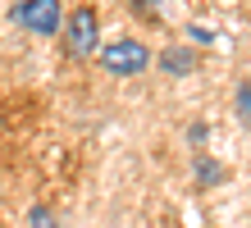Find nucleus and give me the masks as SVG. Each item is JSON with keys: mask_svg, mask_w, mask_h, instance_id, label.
Listing matches in <instances>:
<instances>
[{"mask_svg": "<svg viewBox=\"0 0 251 228\" xmlns=\"http://www.w3.org/2000/svg\"><path fill=\"white\" fill-rule=\"evenodd\" d=\"M60 27H64V55L69 59H92L100 51V14H96V5H73V14Z\"/></svg>", "mask_w": 251, "mask_h": 228, "instance_id": "obj_1", "label": "nucleus"}, {"mask_svg": "<svg viewBox=\"0 0 251 228\" xmlns=\"http://www.w3.org/2000/svg\"><path fill=\"white\" fill-rule=\"evenodd\" d=\"M100 69L114 73V78H137V73H146V64H151V51H146V41H132V37H119V41H105L96 51Z\"/></svg>", "mask_w": 251, "mask_h": 228, "instance_id": "obj_2", "label": "nucleus"}, {"mask_svg": "<svg viewBox=\"0 0 251 228\" xmlns=\"http://www.w3.org/2000/svg\"><path fill=\"white\" fill-rule=\"evenodd\" d=\"M14 19H19L27 32H37V37H55L60 23H64V5L60 0H23V5L14 9Z\"/></svg>", "mask_w": 251, "mask_h": 228, "instance_id": "obj_3", "label": "nucleus"}, {"mask_svg": "<svg viewBox=\"0 0 251 228\" xmlns=\"http://www.w3.org/2000/svg\"><path fill=\"white\" fill-rule=\"evenodd\" d=\"M160 69H165L169 78H183V73H192V69H197V55H192L187 46H169V51L160 55Z\"/></svg>", "mask_w": 251, "mask_h": 228, "instance_id": "obj_4", "label": "nucleus"}, {"mask_svg": "<svg viewBox=\"0 0 251 228\" xmlns=\"http://www.w3.org/2000/svg\"><path fill=\"white\" fill-rule=\"evenodd\" d=\"M219 178H224V169H219L215 160H197V182L201 187H210V182H219Z\"/></svg>", "mask_w": 251, "mask_h": 228, "instance_id": "obj_5", "label": "nucleus"}, {"mask_svg": "<svg viewBox=\"0 0 251 228\" xmlns=\"http://www.w3.org/2000/svg\"><path fill=\"white\" fill-rule=\"evenodd\" d=\"M27 228H60V224H55V215H50L46 205H37L32 215H27Z\"/></svg>", "mask_w": 251, "mask_h": 228, "instance_id": "obj_6", "label": "nucleus"}, {"mask_svg": "<svg viewBox=\"0 0 251 228\" xmlns=\"http://www.w3.org/2000/svg\"><path fill=\"white\" fill-rule=\"evenodd\" d=\"M238 114H242V124H251V78L238 87Z\"/></svg>", "mask_w": 251, "mask_h": 228, "instance_id": "obj_7", "label": "nucleus"}, {"mask_svg": "<svg viewBox=\"0 0 251 228\" xmlns=\"http://www.w3.org/2000/svg\"><path fill=\"white\" fill-rule=\"evenodd\" d=\"M132 14H142V19H160L155 0H132Z\"/></svg>", "mask_w": 251, "mask_h": 228, "instance_id": "obj_8", "label": "nucleus"}, {"mask_svg": "<svg viewBox=\"0 0 251 228\" xmlns=\"http://www.w3.org/2000/svg\"><path fill=\"white\" fill-rule=\"evenodd\" d=\"M0 228H5V224H0Z\"/></svg>", "mask_w": 251, "mask_h": 228, "instance_id": "obj_9", "label": "nucleus"}]
</instances>
